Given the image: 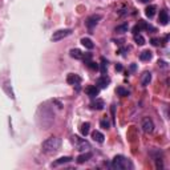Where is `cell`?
<instances>
[{
    "mask_svg": "<svg viewBox=\"0 0 170 170\" xmlns=\"http://www.w3.org/2000/svg\"><path fill=\"white\" fill-rule=\"evenodd\" d=\"M122 69H124V68H122L121 64H117V65H116V71H117V72H122Z\"/></svg>",
    "mask_w": 170,
    "mask_h": 170,
    "instance_id": "29",
    "label": "cell"
},
{
    "mask_svg": "<svg viewBox=\"0 0 170 170\" xmlns=\"http://www.w3.org/2000/svg\"><path fill=\"white\" fill-rule=\"evenodd\" d=\"M85 65H86L88 68H90V69H93V71H97V69H99V64L95 63V61H92V60H90L89 63H86Z\"/></svg>",
    "mask_w": 170,
    "mask_h": 170,
    "instance_id": "26",
    "label": "cell"
},
{
    "mask_svg": "<svg viewBox=\"0 0 170 170\" xmlns=\"http://www.w3.org/2000/svg\"><path fill=\"white\" fill-rule=\"evenodd\" d=\"M60 146H61L60 138H57V137H49V138H47L41 144V150L45 154H53L60 149Z\"/></svg>",
    "mask_w": 170,
    "mask_h": 170,
    "instance_id": "1",
    "label": "cell"
},
{
    "mask_svg": "<svg viewBox=\"0 0 170 170\" xmlns=\"http://www.w3.org/2000/svg\"><path fill=\"white\" fill-rule=\"evenodd\" d=\"M137 25H138V28H140V29L151 31V32H155V31H157V29H155V28H154V27H151L150 24H147L145 20H140V21H138V24H137Z\"/></svg>",
    "mask_w": 170,
    "mask_h": 170,
    "instance_id": "14",
    "label": "cell"
},
{
    "mask_svg": "<svg viewBox=\"0 0 170 170\" xmlns=\"http://www.w3.org/2000/svg\"><path fill=\"white\" fill-rule=\"evenodd\" d=\"M140 2H141V3H149L150 0H140Z\"/></svg>",
    "mask_w": 170,
    "mask_h": 170,
    "instance_id": "32",
    "label": "cell"
},
{
    "mask_svg": "<svg viewBox=\"0 0 170 170\" xmlns=\"http://www.w3.org/2000/svg\"><path fill=\"white\" fill-rule=\"evenodd\" d=\"M72 141H73L76 149H77L78 151H88L90 149V144L86 140L80 138L78 136H73L72 137Z\"/></svg>",
    "mask_w": 170,
    "mask_h": 170,
    "instance_id": "3",
    "label": "cell"
},
{
    "mask_svg": "<svg viewBox=\"0 0 170 170\" xmlns=\"http://www.w3.org/2000/svg\"><path fill=\"white\" fill-rule=\"evenodd\" d=\"M150 81H151V73L150 72H144V75L141 76V85L147 86Z\"/></svg>",
    "mask_w": 170,
    "mask_h": 170,
    "instance_id": "13",
    "label": "cell"
},
{
    "mask_svg": "<svg viewBox=\"0 0 170 170\" xmlns=\"http://www.w3.org/2000/svg\"><path fill=\"white\" fill-rule=\"evenodd\" d=\"M104 106H105V102L101 99H96V100L93 99V101L90 102V108L93 110H101V109H104Z\"/></svg>",
    "mask_w": 170,
    "mask_h": 170,
    "instance_id": "10",
    "label": "cell"
},
{
    "mask_svg": "<svg viewBox=\"0 0 170 170\" xmlns=\"http://www.w3.org/2000/svg\"><path fill=\"white\" fill-rule=\"evenodd\" d=\"M69 55H71V57H73V59H76V60H81L82 59V52L80 49H77V48L71 49L69 50Z\"/></svg>",
    "mask_w": 170,
    "mask_h": 170,
    "instance_id": "17",
    "label": "cell"
},
{
    "mask_svg": "<svg viewBox=\"0 0 170 170\" xmlns=\"http://www.w3.org/2000/svg\"><path fill=\"white\" fill-rule=\"evenodd\" d=\"M116 92H117V95H118V96H122V97L129 96V90H128V89H125L124 86H118Z\"/></svg>",
    "mask_w": 170,
    "mask_h": 170,
    "instance_id": "24",
    "label": "cell"
},
{
    "mask_svg": "<svg viewBox=\"0 0 170 170\" xmlns=\"http://www.w3.org/2000/svg\"><path fill=\"white\" fill-rule=\"evenodd\" d=\"M151 57H153V53H151L149 49H147V50H144V52L140 53V60H141V61H149Z\"/></svg>",
    "mask_w": 170,
    "mask_h": 170,
    "instance_id": "18",
    "label": "cell"
},
{
    "mask_svg": "<svg viewBox=\"0 0 170 170\" xmlns=\"http://www.w3.org/2000/svg\"><path fill=\"white\" fill-rule=\"evenodd\" d=\"M100 125H101V128H104V129H109L110 128L109 121H106V120H102V121L100 122Z\"/></svg>",
    "mask_w": 170,
    "mask_h": 170,
    "instance_id": "28",
    "label": "cell"
},
{
    "mask_svg": "<svg viewBox=\"0 0 170 170\" xmlns=\"http://www.w3.org/2000/svg\"><path fill=\"white\" fill-rule=\"evenodd\" d=\"M73 158L72 157H61V158H59L57 161H55L52 164V166H57V165H63V164H68V162H71Z\"/></svg>",
    "mask_w": 170,
    "mask_h": 170,
    "instance_id": "21",
    "label": "cell"
},
{
    "mask_svg": "<svg viewBox=\"0 0 170 170\" xmlns=\"http://www.w3.org/2000/svg\"><path fill=\"white\" fill-rule=\"evenodd\" d=\"M92 138L95 140L96 142L102 144L104 142V138H105V136H104L101 132H99V130H95V132H92Z\"/></svg>",
    "mask_w": 170,
    "mask_h": 170,
    "instance_id": "16",
    "label": "cell"
},
{
    "mask_svg": "<svg viewBox=\"0 0 170 170\" xmlns=\"http://www.w3.org/2000/svg\"><path fill=\"white\" fill-rule=\"evenodd\" d=\"M106 69H108V61L105 60V57H101V64H100V72L102 75L106 73Z\"/></svg>",
    "mask_w": 170,
    "mask_h": 170,
    "instance_id": "23",
    "label": "cell"
},
{
    "mask_svg": "<svg viewBox=\"0 0 170 170\" xmlns=\"http://www.w3.org/2000/svg\"><path fill=\"white\" fill-rule=\"evenodd\" d=\"M110 168L116 170H126V169H133V164L129 158L124 157V155L118 154L110 162Z\"/></svg>",
    "mask_w": 170,
    "mask_h": 170,
    "instance_id": "2",
    "label": "cell"
},
{
    "mask_svg": "<svg viewBox=\"0 0 170 170\" xmlns=\"http://www.w3.org/2000/svg\"><path fill=\"white\" fill-rule=\"evenodd\" d=\"M81 44L84 45L86 49H93L95 48V44H93V41L90 40L89 37H82L81 39Z\"/></svg>",
    "mask_w": 170,
    "mask_h": 170,
    "instance_id": "19",
    "label": "cell"
},
{
    "mask_svg": "<svg viewBox=\"0 0 170 170\" xmlns=\"http://www.w3.org/2000/svg\"><path fill=\"white\" fill-rule=\"evenodd\" d=\"M71 33H72V29H69V28H67V29H59V31L53 32L50 40L52 41H60V40H63V39L68 37Z\"/></svg>",
    "mask_w": 170,
    "mask_h": 170,
    "instance_id": "4",
    "label": "cell"
},
{
    "mask_svg": "<svg viewBox=\"0 0 170 170\" xmlns=\"http://www.w3.org/2000/svg\"><path fill=\"white\" fill-rule=\"evenodd\" d=\"M89 130H90V124L89 122H84V124L81 125V128H80V133L84 137H86L89 134Z\"/></svg>",
    "mask_w": 170,
    "mask_h": 170,
    "instance_id": "20",
    "label": "cell"
},
{
    "mask_svg": "<svg viewBox=\"0 0 170 170\" xmlns=\"http://www.w3.org/2000/svg\"><path fill=\"white\" fill-rule=\"evenodd\" d=\"M141 128L145 133H153L154 130V122L150 117H145L141 122Z\"/></svg>",
    "mask_w": 170,
    "mask_h": 170,
    "instance_id": "7",
    "label": "cell"
},
{
    "mask_svg": "<svg viewBox=\"0 0 170 170\" xmlns=\"http://www.w3.org/2000/svg\"><path fill=\"white\" fill-rule=\"evenodd\" d=\"M85 92H86V95H88L90 99H96V97L99 96V93H100V88H97L96 85H89V86H86Z\"/></svg>",
    "mask_w": 170,
    "mask_h": 170,
    "instance_id": "9",
    "label": "cell"
},
{
    "mask_svg": "<svg viewBox=\"0 0 170 170\" xmlns=\"http://www.w3.org/2000/svg\"><path fill=\"white\" fill-rule=\"evenodd\" d=\"M129 69H130V72H134V71L137 69V65H136V64H132V65H130Z\"/></svg>",
    "mask_w": 170,
    "mask_h": 170,
    "instance_id": "30",
    "label": "cell"
},
{
    "mask_svg": "<svg viewBox=\"0 0 170 170\" xmlns=\"http://www.w3.org/2000/svg\"><path fill=\"white\" fill-rule=\"evenodd\" d=\"M150 43H151V45L158 47V45H161V44H162V40H161V39H151Z\"/></svg>",
    "mask_w": 170,
    "mask_h": 170,
    "instance_id": "27",
    "label": "cell"
},
{
    "mask_svg": "<svg viewBox=\"0 0 170 170\" xmlns=\"http://www.w3.org/2000/svg\"><path fill=\"white\" fill-rule=\"evenodd\" d=\"M134 41H136V44H138V45H144V44H145V39H144V36L140 35V33L134 35Z\"/></svg>",
    "mask_w": 170,
    "mask_h": 170,
    "instance_id": "25",
    "label": "cell"
},
{
    "mask_svg": "<svg viewBox=\"0 0 170 170\" xmlns=\"http://www.w3.org/2000/svg\"><path fill=\"white\" fill-rule=\"evenodd\" d=\"M92 153H90V151L88 150V151H84V153H82V154H80V155H78V157L77 158H76V161H77V164H85V162L86 161H89L90 160V158H92Z\"/></svg>",
    "mask_w": 170,
    "mask_h": 170,
    "instance_id": "11",
    "label": "cell"
},
{
    "mask_svg": "<svg viewBox=\"0 0 170 170\" xmlns=\"http://www.w3.org/2000/svg\"><path fill=\"white\" fill-rule=\"evenodd\" d=\"M109 84H110V78L108 77L106 75H102L101 77L97 78V81H96V86H97V88H100V89L108 88V86H109Z\"/></svg>",
    "mask_w": 170,
    "mask_h": 170,
    "instance_id": "8",
    "label": "cell"
},
{
    "mask_svg": "<svg viewBox=\"0 0 170 170\" xmlns=\"http://www.w3.org/2000/svg\"><path fill=\"white\" fill-rule=\"evenodd\" d=\"M67 82H68L69 85L76 86V90H77V92H80L81 77H80L78 75H76V73H69V75H68V77H67Z\"/></svg>",
    "mask_w": 170,
    "mask_h": 170,
    "instance_id": "5",
    "label": "cell"
},
{
    "mask_svg": "<svg viewBox=\"0 0 170 170\" xmlns=\"http://www.w3.org/2000/svg\"><path fill=\"white\" fill-rule=\"evenodd\" d=\"M128 29H129L128 23H122V24H118L117 27L114 28V32L118 35H122V33H125V32H128Z\"/></svg>",
    "mask_w": 170,
    "mask_h": 170,
    "instance_id": "15",
    "label": "cell"
},
{
    "mask_svg": "<svg viewBox=\"0 0 170 170\" xmlns=\"http://www.w3.org/2000/svg\"><path fill=\"white\" fill-rule=\"evenodd\" d=\"M101 15H99V13H95V15H90L88 19H86L85 21V25H86V28H88L89 31H93V28L96 27L97 24H99V21L101 20Z\"/></svg>",
    "mask_w": 170,
    "mask_h": 170,
    "instance_id": "6",
    "label": "cell"
},
{
    "mask_svg": "<svg viewBox=\"0 0 170 170\" xmlns=\"http://www.w3.org/2000/svg\"><path fill=\"white\" fill-rule=\"evenodd\" d=\"M158 21L161 25H168L169 23V13L166 9H161L160 11V16H158Z\"/></svg>",
    "mask_w": 170,
    "mask_h": 170,
    "instance_id": "12",
    "label": "cell"
},
{
    "mask_svg": "<svg viewBox=\"0 0 170 170\" xmlns=\"http://www.w3.org/2000/svg\"><path fill=\"white\" fill-rule=\"evenodd\" d=\"M158 64H160L162 68H168V65H166V63H165V61H158Z\"/></svg>",
    "mask_w": 170,
    "mask_h": 170,
    "instance_id": "31",
    "label": "cell"
},
{
    "mask_svg": "<svg viewBox=\"0 0 170 170\" xmlns=\"http://www.w3.org/2000/svg\"><path fill=\"white\" fill-rule=\"evenodd\" d=\"M155 11H157V7L151 4V5H147V7H146L145 13H146V16H147V17H153V16H154V13H155Z\"/></svg>",
    "mask_w": 170,
    "mask_h": 170,
    "instance_id": "22",
    "label": "cell"
}]
</instances>
